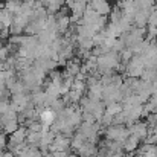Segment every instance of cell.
<instances>
[{
  "label": "cell",
  "instance_id": "obj_2",
  "mask_svg": "<svg viewBox=\"0 0 157 157\" xmlns=\"http://www.w3.org/2000/svg\"><path fill=\"white\" fill-rule=\"evenodd\" d=\"M119 111H122V104H119V102H111L105 110V113H108L111 116H116Z\"/></svg>",
  "mask_w": 157,
  "mask_h": 157
},
{
  "label": "cell",
  "instance_id": "obj_3",
  "mask_svg": "<svg viewBox=\"0 0 157 157\" xmlns=\"http://www.w3.org/2000/svg\"><path fill=\"white\" fill-rule=\"evenodd\" d=\"M43 121L46 122V124H51L53 121V114L51 111H46V113H43Z\"/></svg>",
  "mask_w": 157,
  "mask_h": 157
},
{
  "label": "cell",
  "instance_id": "obj_1",
  "mask_svg": "<svg viewBox=\"0 0 157 157\" xmlns=\"http://www.w3.org/2000/svg\"><path fill=\"white\" fill-rule=\"evenodd\" d=\"M139 144H140V140H139L136 136L130 134V136L124 140V151H127V153H133L134 150L139 148Z\"/></svg>",
  "mask_w": 157,
  "mask_h": 157
}]
</instances>
